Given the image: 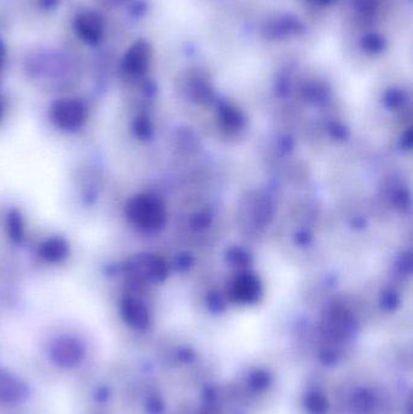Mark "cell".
Returning a JSON list of instances; mask_svg holds the SVG:
<instances>
[{
  "instance_id": "7",
  "label": "cell",
  "mask_w": 413,
  "mask_h": 414,
  "mask_svg": "<svg viewBox=\"0 0 413 414\" xmlns=\"http://www.w3.org/2000/svg\"><path fill=\"white\" fill-rule=\"evenodd\" d=\"M6 62V47L4 43L0 41V71L3 69V67L5 66Z\"/></svg>"
},
{
  "instance_id": "4",
  "label": "cell",
  "mask_w": 413,
  "mask_h": 414,
  "mask_svg": "<svg viewBox=\"0 0 413 414\" xmlns=\"http://www.w3.org/2000/svg\"><path fill=\"white\" fill-rule=\"evenodd\" d=\"M150 58H152V46L148 41L139 39L135 41L133 45L129 47L128 51L125 52L123 60L124 69L135 76L143 74L148 69Z\"/></svg>"
},
{
  "instance_id": "1",
  "label": "cell",
  "mask_w": 413,
  "mask_h": 414,
  "mask_svg": "<svg viewBox=\"0 0 413 414\" xmlns=\"http://www.w3.org/2000/svg\"><path fill=\"white\" fill-rule=\"evenodd\" d=\"M130 220L142 228H154L163 220V209L155 199L149 196H138L128 206Z\"/></svg>"
},
{
  "instance_id": "8",
  "label": "cell",
  "mask_w": 413,
  "mask_h": 414,
  "mask_svg": "<svg viewBox=\"0 0 413 414\" xmlns=\"http://www.w3.org/2000/svg\"><path fill=\"white\" fill-rule=\"evenodd\" d=\"M313 3H315L317 5H331L333 3H336L337 0H311Z\"/></svg>"
},
{
  "instance_id": "6",
  "label": "cell",
  "mask_w": 413,
  "mask_h": 414,
  "mask_svg": "<svg viewBox=\"0 0 413 414\" xmlns=\"http://www.w3.org/2000/svg\"><path fill=\"white\" fill-rule=\"evenodd\" d=\"M361 45L364 47V50H366L368 52H372V54H377L384 50L386 47V41L382 36L379 34H375V33H370L362 38Z\"/></svg>"
},
{
  "instance_id": "9",
  "label": "cell",
  "mask_w": 413,
  "mask_h": 414,
  "mask_svg": "<svg viewBox=\"0 0 413 414\" xmlns=\"http://www.w3.org/2000/svg\"><path fill=\"white\" fill-rule=\"evenodd\" d=\"M0 113H1V103H0Z\"/></svg>"
},
{
  "instance_id": "3",
  "label": "cell",
  "mask_w": 413,
  "mask_h": 414,
  "mask_svg": "<svg viewBox=\"0 0 413 414\" xmlns=\"http://www.w3.org/2000/svg\"><path fill=\"white\" fill-rule=\"evenodd\" d=\"M74 31L89 45H96L104 36V21L96 11H82L74 20Z\"/></svg>"
},
{
  "instance_id": "5",
  "label": "cell",
  "mask_w": 413,
  "mask_h": 414,
  "mask_svg": "<svg viewBox=\"0 0 413 414\" xmlns=\"http://www.w3.org/2000/svg\"><path fill=\"white\" fill-rule=\"evenodd\" d=\"M304 31L301 21L295 17L284 16L268 22L265 28V36L269 39H285L287 36H298Z\"/></svg>"
},
{
  "instance_id": "2",
  "label": "cell",
  "mask_w": 413,
  "mask_h": 414,
  "mask_svg": "<svg viewBox=\"0 0 413 414\" xmlns=\"http://www.w3.org/2000/svg\"><path fill=\"white\" fill-rule=\"evenodd\" d=\"M52 122L63 130L77 128L87 118L85 106L78 100L57 101L52 109Z\"/></svg>"
}]
</instances>
